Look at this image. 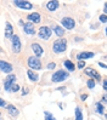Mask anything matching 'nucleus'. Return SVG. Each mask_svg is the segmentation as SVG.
<instances>
[{
    "label": "nucleus",
    "mask_w": 107,
    "mask_h": 120,
    "mask_svg": "<svg viewBox=\"0 0 107 120\" xmlns=\"http://www.w3.org/2000/svg\"><path fill=\"white\" fill-rule=\"evenodd\" d=\"M88 96H89V94H84V95H82V96H80V100H82V101L84 102V101H85V100H87V98H88Z\"/></svg>",
    "instance_id": "nucleus-33"
},
{
    "label": "nucleus",
    "mask_w": 107,
    "mask_h": 120,
    "mask_svg": "<svg viewBox=\"0 0 107 120\" xmlns=\"http://www.w3.org/2000/svg\"><path fill=\"white\" fill-rule=\"evenodd\" d=\"M50 28H51L52 33L56 35L57 38H63L66 34V30L63 29V28L60 26V24H56V23H51V26H50Z\"/></svg>",
    "instance_id": "nucleus-12"
},
{
    "label": "nucleus",
    "mask_w": 107,
    "mask_h": 120,
    "mask_svg": "<svg viewBox=\"0 0 107 120\" xmlns=\"http://www.w3.org/2000/svg\"><path fill=\"white\" fill-rule=\"evenodd\" d=\"M10 41H11V50H12V52L15 55L21 53V51H22V41H21V38L18 37L17 34H13L11 37V39H10Z\"/></svg>",
    "instance_id": "nucleus-5"
},
{
    "label": "nucleus",
    "mask_w": 107,
    "mask_h": 120,
    "mask_svg": "<svg viewBox=\"0 0 107 120\" xmlns=\"http://www.w3.org/2000/svg\"><path fill=\"white\" fill-rule=\"evenodd\" d=\"M23 24H24L23 19H20V21H18V26H20V27H23Z\"/></svg>",
    "instance_id": "nucleus-36"
},
{
    "label": "nucleus",
    "mask_w": 107,
    "mask_h": 120,
    "mask_svg": "<svg viewBox=\"0 0 107 120\" xmlns=\"http://www.w3.org/2000/svg\"><path fill=\"white\" fill-rule=\"evenodd\" d=\"M6 105H8L6 101L4 100V98H1V97H0V108H6Z\"/></svg>",
    "instance_id": "nucleus-31"
},
{
    "label": "nucleus",
    "mask_w": 107,
    "mask_h": 120,
    "mask_svg": "<svg viewBox=\"0 0 107 120\" xmlns=\"http://www.w3.org/2000/svg\"><path fill=\"white\" fill-rule=\"evenodd\" d=\"M13 34H15V32H13V26L10 23V21H6V23H5V32H4L5 39L10 40Z\"/></svg>",
    "instance_id": "nucleus-13"
},
{
    "label": "nucleus",
    "mask_w": 107,
    "mask_h": 120,
    "mask_svg": "<svg viewBox=\"0 0 107 120\" xmlns=\"http://www.w3.org/2000/svg\"><path fill=\"white\" fill-rule=\"evenodd\" d=\"M95 112L97 113V114L103 115L105 114V105L101 102H96L95 103Z\"/></svg>",
    "instance_id": "nucleus-20"
},
{
    "label": "nucleus",
    "mask_w": 107,
    "mask_h": 120,
    "mask_svg": "<svg viewBox=\"0 0 107 120\" xmlns=\"http://www.w3.org/2000/svg\"><path fill=\"white\" fill-rule=\"evenodd\" d=\"M67 39L66 38H57L52 43V52L55 55H62L67 51Z\"/></svg>",
    "instance_id": "nucleus-1"
},
{
    "label": "nucleus",
    "mask_w": 107,
    "mask_h": 120,
    "mask_svg": "<svg viewBox=\"0 0 107 120\" xmlns=\"http://www.w3.org/2000/svg\"><path fill=\"white\" fill-rule=\"evenodd\" d=\"M74 120H83V112L80 107H75V119Z\"/></svg>",
    "instance_id": "nucleus-21"
},
{
    "label": "nucleus",
    "mask_w": 107,
    "mask_h": 120,
    "mask_svg": "<svg viewBox=\"0 0 107 120\" xmlns=\"http://www.w3.org/2000/svg\"><path fill=\"white\" fill-rule=\"evenodd\" d=\"M102 87H103V91H107V80L106 79L102 80Z\"/></svg>",
    "instance_id": "nucleus-32"
},
{
    "label": "nucleus",
    "mask_w": 107,
    "mask_h": 120,
    "mask_svg": "<svg viewBox=\"0 0 107 120\" xmlns=\"http://www.w3.org/2000/svg\"><path fill=\"white\" fill-rule=\"evenodd\" d=\"M6 109H8V114H9L11 118H16V116H18V114H20L18 108L16 107V105L11 104V103L6 105Z\"/></svg>",
    "instance_id": "nucleus-17"
},
{
    "label": "nucleus",
    "mask_w": 107,
    "mask_h": 120,
    "mask_svg": "<svg viewBox=\"0 0 107 120\" xmlns=\"http://www.w3.org/2000/svg\"><path fill=\"white\" fill-rule=\"evenodd\" d=\"M23 32H24V34H27V35H31V37H33V35H35V33H37V30H35V26L33 24V23H31V22H26L24 24H23Z\"/></svg>",
    "instance_id": "nucleus-14"
},
{
    "label": "nucleus",
    "mask_w": 107,
    "mask_h": 120,
    "mask_svg": "<svg viewBox=\"0 0 107 120\" xmlns=\"http://www.w3.org/2000/svg\"><path fill=\"white\" fill-rule=\"evenodd\" d=\"M60 26L63 28V29H67V30H73L75 26H77V22H75V19L73 17H71V16H65V17H62L61 21H60Z\"/></svg>",
    "instance_id": "nucleus-4"
},
{
    "label": "nucleus",
    "mask_w": 107,
    "mask_h": 120,
    "mask_svg": "<svg viewBox=\"0 0 107 120\" xmlns=\"http://www.w3.org/2000/svg\"><path fill=\"white\" fill-rule=\"evenodd\" d=\"M94 56H95V52L92 51H82V52H78L75 55V57L78 61H85L88 58H92Z\"/></svg>",
    "instance_id": "nucleus-15"
},
{
    "label": "nucleus",
    "mask_w": 107,
    "mask_h": 120,
    "mask_svg": "<svg viewBox=\"0 0 107 120\" xmlns=\"http://www.w3.org/2000/svg\"><path fill=\"white\" fill-rule=\"evenodd\" d=\"M69 78V73L65 69H57L56 72H54L51 74V78H50V80L51 82L50 84H60V82H63L65 80H67Z\"/></svg>",
    "instance_id": "nucleus-2"
},
{
    "label": "nucleus",
    "mask_w": 107,
    "mask_h": 120,
    "mask_svg": "<svg viewBox=\"0 0 107 120\" xmlns=\"http://www.w3.org/2000/svg\"><path fill=\"white\" fill-rule=\"evenodd\" d=\"M99 21H100V22H101V23L106 24V22H107V15H105V13H102V15L99 17Z\"/></svg>",
    "instance_id": "nucleus-30"
},
{
    "label": "nucleus",
    "mask_w": 107,
    "mask_h": 120,
    "mask_svg": "<svg viewBox=\"0 0 107 120\" xmlns=\"http://www.w3.org/2000/svg\"><path fill=\"white\" fill-rule=\"evenodd\" d=\"M31 49L33 51V56H35L37 58H41L44 56V47L41 46V44H39L38 41H32L31 43Z\"/></svg>",
    "instance_id": "nucleus-8"
},
{
    "label": "nucleus",
    "mask_w": 107,
    "mask_h": 120,
    "mask_svg": "<svg viewBox=\"0 0 107 120\" xmlns=\"http://www.w3.org/2000/svg\"><path fill=\"white\" fill-rule=\"evenodd\" d=\"M106 102H107V101H106V94H103V95H102V100H101V103L105 105V104H106Z\"/></svg>",
    "instance_id": "nucleus-34"
},
{
    "label": "nucleus",
    "mask_w": 107,
    "mask_h": 120,
    "mask_svg": "<svg viewBox=\"0 0 107 120\" xmlns=\"http://www.w3.org/2000/svg\"><path fill=\"white\" fill-rule=\"evenodd\" d=\"M63 66H65V68H66L65 70H67L68 73H73L74 70H75V64L69 58L63 60Z\"/></svg>",
    "instance_id": "nucleus-18"
},
{
    "label": "nucleus",
    "mask_w": 107,
    "mask_h": 120,
    "mask_svg": "<svg viewBox=\"0 0 107 120\" xmlns=\"http://www.w3.org/2000/svg\"><path fill=\"white\" fill-rule=\"evenodd\" d=\"M0 119H3V114H1V112H0Z\"/></svg>",
    "instance_id": "nucleus-40"
},
{
    "label": "nucleus",
    "mask_w": 107,
    "mask_h": 120,
    "mask_svg": "<svg viewBox=\"0 0 107 120\" xmlns=\"http://www.w3.org/2000/svg\"><path fill=\"white\" fill-rule=\"evenodd\" d=\"M106 12H107V4H105V6H103V13L106 15Z\"/></svg>",
    "instance_id": "nucleus-38"
},
{
    "label": "nucleus",
    "mask_w": 107,
    "mask_h": 120,
    "mask_svg": "<svg viewBox=\"0 0 107 120\" xmlns=\"http://www.w3.org/2000/svg\"><path fill=\"white\" fill-rule=\"evenodd\" d=\"M26 64L28 67V69L31 70H41L43 69V63L40 58H37L35 56H28L26 60Z\"/></svg>",
    "instance_id": "nucleus-3"
},
{
    "label": "nucleus",
    "mask_w": 107,
    "mask_h": 120,
    "mask_svg": "<svg viewBox=\"0 0 107 120\" xmlns=\"http://www.w3.org/2000/svg\"><path fill=\"white\" fill-rule=\"evenodd\" d=\"M95 86H96V81H95V80H92V79H88V80H87V87H88V89L92 90Z\"/></svg>",
    "instance_id": "nucleus-23"
},
{
    "label": "nucleus",
    "mask_w": 107,
    "mask_h": 120,
    "mask_svg": "<svg viewBox=\"0 0 107 120\" xmlns=\"http://www.w3.org/2000/svg\"><path fill=\"white\" fill-rule=\"evenodd\" d=\"M97 64H99L100 67H101V68H103V69H106V68H107V66L105 64V63H102V62H97Z\"/></svg>",
    "instance_id": "nucleus-35"
},
{
    "label": "nucleus",
    "mask_w": 107,
    "mask_h": 120,
    "mask_svg": "<svg viewBox=\"0 0 107 120\" xmlns=\"http://www.w3.org/2000/svg\"><path fill=\"white\" fill-rule=\"evenodd\" d=\"M45 9L50 12H55L56 10L60 9V1H56V0H50L45 4Z\"/></svg>",
    "instance_id": "nucleus-16"
},
{
    "label": "nucleus",
    "mask_w": 107,
    "mask_h": 120,
    "mask_svg": "<svg viewBox=\"0 0 107 120\" xmlns=\"http://www.w3.org/2000/svg\"><path fill=\"white\" fill-rule=\"evenodd\" d=\"M66 90V87L65 86H61V87H57V91H65Z\"/></svg>",
    "instance_id": "nucleus-37"
},
{
    "label": "nucleus",
    "mask_w": 107,
    "mask_h": 120,
    "mask_svg": "<svg viewBox=\"0 0 107 120\" xmlns=\"http://www.w3.org/2000/svg\"><path fill=\"white\" fill-rule=\"evenodd\" d=\"M46 68H48V69H50V70H52V69H55V68H56V62H54V61H51V62H49L48 64H46Z\"/></svg>",
    "instance_id": "nucleus-29"
},
{
    "label": "nucleus",
    "mask_w": 107,
    "mask_h": 120,
    "mask_svg": "<svg viewBox=\"0 0 107 120\" xmlns=\"http://www.w3.org/2000/svg\"><path fill=\"white\" fill-rule=\"evenodd\" d=\"M27 76H28V79H29L32 82H38L39 81V74L38 73H35L34 70H31V69H27Z\"/></svg>",
    "instance_id": "nucleus-19"
},
{
    "label": "nucleus",
    "mask_w": 107,
    "mask_h": 120,
    "mask_svg": "<svg viewBox=\"0 0 107 120\" xmlns=\"http://www.w3.org/2000/svg\"><path fill=\"white\" fill-rule=\"evenodd\" d=\"M84 74L87 76H89V79H92V80H95L97 82H100L102 80V76L99 73V70H96L92 67H85L84 68Z\"/></svg>",
    "instance_id": "nucleus-6"
},
{
    "label": "nucleus",
    "mask_w": 107,
    "mask_h": 120,
    "mask_svg": "<svg viewBox=\"0 0 107 120\" xmlns=\"http://www.w3.org/2000/svg\"><path fill=\"white\" fill-rule=\"evenodd\" d=\"M0 72L5 73L6 75L11 74L13 72V66L11 64L10 62L5 61V60H0Z\"/></svg>",
    "instance_id": "nucleus-10"
},
{
    "label": "nucleus",
    "mask_w": 107,
    "mask_h": 120,
    "mask_svg": "<svg viewBox=\"0 0 107 120\" xmlns=\"http://www.w3.org/2000/svg\"><path fill=\"white\" fill-rule=\"evenodd\" d=\"M12 5L18 9H22V10H33L34 9V5L32 3L24 1V0H15V1H12Z\"/></svg>",
    "instance_id": "nucleus-9"
},
{
    "label": "nucleus",
    "mask_w": 107,
    "mask_h": 120,
    "mask_svg": "<svg viewBox=\"0 0 107 120\" xmlns=\"http://www.w3.org/2000/svg\"><path fill=\"white\" fill-rule=\"evenodd\" d=\"M20 89H21V87H20L18 84H17V82H13L12 86H11V92H13V94H15V92H18Z\"/></svg>",
    "instance_id": "nucleus-28"
},
{
    "label": "nucleus",
    "mask_w": 107,
    "mask_h": 120,
    "mask_svg": "<svg viewBox=\"0 0 107 120\" xmlns=\"http://www.w3.org/2000/svg\"><path fill=\"white\" fill-rule=\"evenodd\" d=\"M44 115H45V119H44V120H56V118L52 115V113H50V112H48V110L44 112Z\"/></svg>",
    "instance_id": "nucleus-25"
},
{
    "label": "nucleus",
    "mask_w": 107,
    "mask_h": 120,
    "mask_svg": "<svg viewBox=\"0 0 107 120\" xmlns=\"http://www.w3.org/2000/svg\"><path fill=\"white\" fill-rule=\"evenodd\" d=\"M12 84H13V82L8 81V80L4 79V89H5L6 92H11V86H12Z\"/></svg>",
    "instance_id": "nucleus-22"
},
{
    "label": "nucleus",
    "mask_w": 107,
    "mask_h": 120,
    "mask_svg": "<svg viewBox=\"0 0 107 120\" xmlns=\"http://www.w3.org/2000/svg\"><path fill=\"white\" fill-rule=\"evenodd\" d=\"M0 90H1V89H0Z\"/></svg>",
    "instance_id": "nucleus-41"
},
{
    "label": "nucleus",
    "mask_w": 107,
    "mask_h": 120,
    "mask_svg": "<svg viewBox=\"0 0 107 120\" xmlns=\"http://www.w3.org/2000/svg\"><path fill=\"white\" fill-rule=\"evenodd\" d=\"M16 75L13 74V73H11V74H8L6 75V78H5V80H8V81H11V82H16Z\"/></svg>",
    "instance_id": "nucleus-24"
},
{
    "label": "nucleus",
    "mask_w": 107,
    "mask_h": 120,
    "mask_svg": "<svg viewBox=\"0 0 107 120\" xmlns=\"http://www.w3.org/2000/svg\"><path fill=\"white\" fill-rule=\"evenodd\" d=\"M82 40H83L82 38H75V41H82Z\"/></svg>",
    "instance_id": "nucleus-39"
},
{
    "label": "nucleus",
    "mask_w": 107,
    "mask_h": 120,
    "mask_svg": "<svg viewBox=\"0 0 107 120\" xmlns=\"http://www.w3.org/2000/svg\"><path fill=\"white\" fill-rule=\"evenodd\" d=\"M38 38L41 39V40H49L50 38L52 37V30H51V28H50L49 26H41L39 27V29H38Z\"/></svg>",
    "instance_id": "nucleus-7"
},
{
    "label": "nucleus",
    "mask_w": 107,
    "mask_h": 120,
    "mask_svg": "<svg viewBox=\"0 0 107 120\" xmlns=\"http://www.w3.org/2000/svg\"><path fill=\"white\" fill-rule=\"evenodd\" d=\"M85 67H87V63H85V61H78V62H77L75 68H78V69H84Z\"/></svg>",
    "instance_id": "nucleus-27"
},
{
    "label": "nucleus",
    "mask_w": 107,
    "mask_h": 120,
    "mask_svg": "<svg viewBox=\"0 0 107 120\" xmlns=\"http://www.w3.org/2000/svg\"><path fill=\"white\" fill-rule=\"evenodd\" d=\"M29 92H31V89L28 86H23L21 89V96H27V95H29Z\"/></svg>",
    "instance_id": "nucleus-26"
},
{
    "label": "nucleus",
    "mask_w": 107,
    "mask_h": 120,
    "mask_svg": "<svg viewBox=\"0 0 107 120\" xmlns=\"http://www.w3.org/2000/svg\"><path fill=\"white\" fill-rule=\"evenodd\" d=\"M27 18V22H31V23H35V24H39L41 22V15L39 12H31L28 13V15L26 16Z\"/></svg>",
    "instance_id": "nucleus-11"
}]
</instances>
